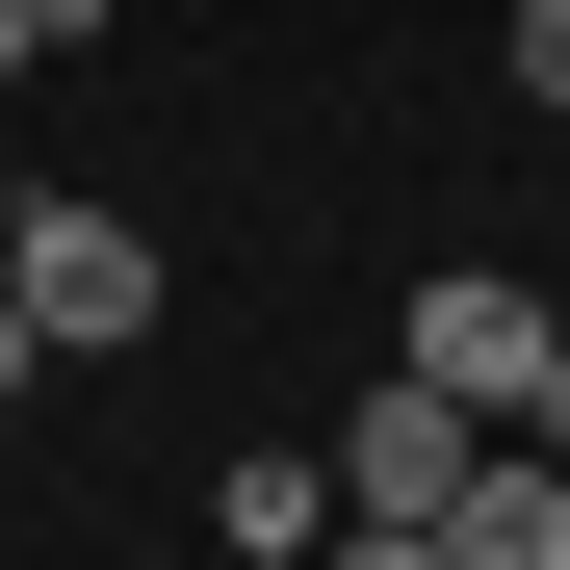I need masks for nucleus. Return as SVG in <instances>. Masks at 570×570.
<instances>
[{
    "mask_svg": "<svg viewBox=\"0 0 570 570\" xmlns=\"http://www.w3.org/2000/svg\"><path fill=\"white\" fill-rule=\"evenodd\" d=\"M0 312H27L52 363H105V337H156V234H130V208H78V181H27V234H0Z\"/></svg>",
    "mask_w": 570,
    "mask_h": 570,
    "instance_id": "obj_1",
    "label": "nucleus"
},
{
    "mask_svg": "<svg viewBox=\"0 0 570 570\" xmlns=\"http://www.w3.org/2000/svg\"><path fill=\"white\" fill-rule=\"evenodd\" d=\"M544 337H570V312H544L519 259H441V285H415V390L493 415V441H519V390H544Z\"/></svg>",
    "mask_w": 570,
    "mask_h": 570,
    "instance_id": "obj_2",
    "label": "nucleus"
},
{
    "mask_svg": "<svg viewBox=\"0 0 570 570\" xmlns=\"http://www.w3.org/2000/svg\"><path fill=\"white\" fill-rule=\"evenodd\" d=\"M466 466H493V415H441V390H415V363H390V390H363V415H337V519H441V493H466Z\"/></svg>",
    "mask_w": 570,
    "mask_h": 570,
    "instance_id": "obj_3",
    "label": "nucleus"
},
{
    "mask_svg": "<svg viewBox=\"0 0 570 570\" xmlns=\"http://www.w3.org/2000/svg\"><path fill=\"white\" fill-rule=\"evenodd\" d=\"M208 544H234V570H312V544H337V441H234Z\"/></svg>",
    "mask_w": 570,
    "mask_h": 570,
    "instance_id": "obj_4",
    "label": "nucleus"
},
{
    "mask_svg": "<svg viewBox=\"0 0 570 570\" xmlns=\"http://www.w3.org/2000/svg\"><path fill=\"white\" fill-rule=\"evenodd\" d=\"M441 570H570V466H544V441H493V466L441 493Z\"/></svg>",
    "mask_w": 570,
    "mask_h": 570,
    "instance_id": "obj_5",
    "label": "nucleus"
},
{
    "mask_svg": "<svg viewBox=\"0 0 570 570\" xmlns=\"http://www.w3.org/2000/svg\"><path fill=\"white\" fill-rule=\"evenodd\" d=\"M312 570H441V519H337V544H312Z\"/></svg>",
    "mask_w": 570,
    "mask_h": 570,
    "instance_id": "obj_6",
    "label": "nucleus"
},
{
    "mask_svg": "<svg viewBox=\"0 0 570 570\" xmlns=\"http://www.w3.org/2000/svg\"><path fill=\"white\" fill-rule=\"evenodd\" d=\"M519 105H570V0H519Z\"/></svg>",
    "mask_w": 570,
    "mask_h": 570,
    "instance_id": "obj_7",
    "label": "nucleus"
},
{
    "mask_svg": "<svg viewBox=\"0 0 570 570\" xmlns=\"http://www.w3.org/2000/svg\"><path fill=\"white\" fill-rule=\"evenodd\" d=\"M519 441H544V466H570V337H544V390H519Z\"/></svg>",
    "mask_w": 570,
    "mask_h": 570,
    "instance_id": "obj_8",
    "label": "nucleus"
},
{
    "mask_svg": "<svg viewBox=\"0 0 570 570\" xmlns=\"http://www.w3.org/2000/svg\"><path fill=\"white\" fill-rule=\"evenodd\" d=\"M52 27H78V0H0V78H27V52H52Z\"/></svg>",
    "mask_w": 570,
    "mask_h": 570,
    "instance_id": "obj_9",
    "label": "nucleus"
},
{
    "mask_svg": "<svg viewBox=\"0 0 570 570\" xmlns=\"http://www.w3.org/2000/svg\"><path fill=\"white\" fill-rule=\"evenodd\" d=\"M27 363H52V337H27V312H0V415H27Z\"/></svg>",
    "mask_w": 570,
    "mask_h": 570,
    "instance_id": "obj_10",
    "label": "nucleus"
},
{
    "mask_svg": "<svg viewBox=\"0 0 570 570\" xmlns=\"http://www.w3.org/2000/svg\"><path fill=\"white\" fill-rule=\"evenodd\" d=\"M0 234H27V156H0Z\"/></svg>",
    "mask_w": 570,
    "mask_h": 570,
    "instance_id": "obj_11",
    "label": "nucleus"
},
{
    "mask_svg": "<svg viewBox=\"0 0 570 570\" xmlns=\"http://www.w3.org/2000/svg\"><path fill=\"white\" fill-rule=\"evenodd\" d=\"M544 312H570V285H544Z\"/></svg>",
    "mask_w": 570,
    "mask_h": 570,
    "instance_id": "obj_12",
    "label": "nucleus"
}]
</instances>
